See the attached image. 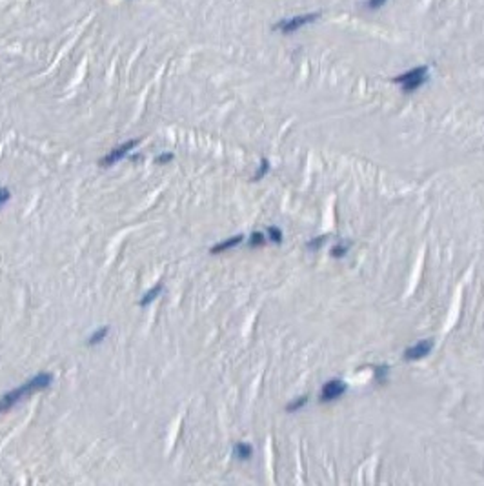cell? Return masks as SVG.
<instances>
[{"label": "cell", "instance_id": "cell-1", "mask_svg": "<svg viewBox=\"0 0 484 486\" xmlns=\"http://www.w3.org/2000/svg\"><path fill=\"white\" fill-rule=\"evenodd\" d=\"M53 384V375L49 372H40L37 373L35 377H31L29 381H26V383H22L20 386H16L15 390H11V392L4 393V395L0 397V413L8 412V410H11L13 406H16L18 403H22L24 399H28V397H31L33 393L40 392V390H46L49 388Z\"/></svg>", "mask_w": 484, "mask_h": 486}, {"label": "cell", "instance_id": "cell-2", "mask_svg": "<svg viewBox=\"0 0 484 486\" xmlns=\"http://www.w3.org/2000/svg\"><path fill=\"white\" fill-rule=\"evenodd\" d=\"M426 80H428V66H417L413 70L406 71V73L393 78L395 84H401V86H403L404 93H413V91H417Z\"/></svg>", "mask_w": 484, "mask_h": 486}, {"label": "cell", "instance_id": "cell-3", "mask_svg": "<svg viewBox=\"0 0 484 486\" xmlns=\"http://www.w3.org/2000/svg\"><path fill=\"white\" fill-rule=\"evenodd\" d=\"M319 18H321V13L319 11L317 13H304V15H295V16H289V18H282L281 22H277L275 29H279V31L289 35V33L299 31L301 28H304V26L319 20Z\"/></svg>", "mask_w": 484, "mask_h": 486}, {"label": "cell", "instance_id": "cell-4", "mask_svg": "<svg viewBox=\"0 0 484 486\" xmlns=\"http://www.w3.org/2000/svg\"><path fill=\"white\" fill-rule=\"evenodd\" d=\"M138 142H140L138 139H133V140H128V142L120 144V146L113 147V150H111V152L108 153V155L104 157V159H102L98 164H100L102 167H111V166H115V164L120 162V160H122L124 157L130 155V152H133V147H137Z\"/></svg>", "mask_w": 484, "mask_h": 486}, {"label": "cell", "instance_id": "cell-5", "mask_svg": "<svg viewBox=\"0 0 484 486\" xmlns=\"http://www.w3.org/2000/svg\"><path fill=\"white\" fill-rule=\"evenodd\" d=\"M344 392H346V384L342 383V381H339V379H331V381H328V383H326L324 386H322V390H321V400H326V403H330V400L339 399V397H341Z\"/></svg>", "mask_w": 484, "mask_h": 486}, {"label": "cell", "instance_id": "cell-6", "mask_svg": "<svg viewBox=\"0 0 484 486\" xmlns=\"http://www.w3.org/2000/svg\"><path fill=\"white\" fill-rule=\"evenodd\" d=\"M431 350H433V341H431V339L420 341V343L413 344V346L408 348V350L404 351V359H406V361L423 359V357H426Z\"/></svg>", "mask_w": 484, "mask_h": 486}, {"label": "cell", "instance_id": "cell-7", "mask_svg": "<svg viewBox=\"0 0 484 486\" xmlns=\"http://www.w3.org/2000/svg\"><path fill=\"white\" fill-rule=\"evenodd\" d=\"M242 235H235V237H229V239H226V241H222V242H219V244H215V246H212V251L213 255H217V253H222V251H228V249H232V248H235V246H239L240 242H242Z\"/></svg>", "mask_w": 484, "mask_h": 486}, {"label": "cell", "instance_id": "cell-8", "mask_svg": "<svg viewBox=\"0 0 484 486\" xmlns=\"http://www.w3.org/2000/svg\"><path fill=\"white\" fill-rule=\"evenodd\" d=\"M162 291H164V282H159V284H155V286L151 288V290H148L146 293L142 295V299L138 301V304H140V306H150V304L153 303L155 299L159 297V295L162 293Z\"/></svg>", "mask_w": 484, "mask_h": 486}, {"label": "cell", "instance_id": "cell-9", "mask_svg": "<svg viewBox=\"0 0 484 486\" xmlns=\"http://www.w3.org/2000/svg\"><path fill=\"white\" fill-rule=\"evenodd\" d=\"M108 333H110V326L98 328V330H95L93 333L90 335V339H88V344H90V346H97V344H100L102 341L106 339Z\"/></svg>", "mask_w": 484, "mask_h": 486}, {"label": "cell", "instance_id": "cell-10", "mask_svg": "<svg viewBox=\"0 0 484 486\" xmlns=\"http://www.w3.org/2000/svg\"><path fill=\"white\" fill-rule=\"evenodd\" d=\"M235 455H237V459H240V461H248V459L253 455L251 445H248V442H237Z\"/></svg>", "mask_w": 484, "mask_h": 486}, {"label": "cell", "instance_id": "cell-11", "mask_svg": "<svg viewBox=\"0 0 484 486\" xmlns=\"http://www.w3.org/2000/svg\"><path fill=\"white\" fill-rule=\"evenodd\" d=\"M249 246L251 248H259V246H264L266 244V235L261 231H253L251 237H249Z\"/></svg>", "mask_w": 484, "mask_h": 486}, {"label": "cell", "instance_id": "cell-12", "mask_svg": "<svg viewBox=\"0 0 484 486\" xmlns=\"http://www.w3.org/2000/svg\"><path fill=\"white\" fill-rule=\"evenodd\" d=\"M266 233H268V239L271 242H277V244H279V242L282 241V231L279 228H275V226H269Z\"/></svg>", "mask_w": 484, "mask_h": 486}, {"label": "cell", "instance_id": "cell-13", "mask_svg": "<svg viewBox=\"0 0 484 486\" xmlns=\"http://www.w3.org/2000/svg\"><path fill=\"white\" fill-rule=\"evenodd\" d=\"M388 0H366L364 4H362V8L364 9H370V11H377V9H381L384 4H386Z\"/></svg>", "mask_w": 484, "mask_h": 486}, {"label": "cell", "instance_id": "cell-14", "mask_svg": "<svg viewBox=\"0 0 484 486\" xmlns=\"http://www.w3.org/2000/svg\"><path fill=\"white\" fill-rule=\"evenodd\" d=\"M268 172H269V162H268V160H266V159H262L261 167L257 170V173H255V175H253V179H251V180H261L262 177H264Z\"/></svg>", "mask_w": 484, "mask_h": 486}, {"label": "cell", "instance_id": "cell-15", "mask_svg": "<svg viewBox=\"0 0 484 486\" xmlns=\"http://www.w3.org/2000/svg\"><path fill=\"white\" fill-rule=\"evenodd\" d=\"M306 400H308V397H299L297 400L289 403V405L286 406V410H288V412H297V410H301L302 406L306 405Z\"/></svg>", "mask_w": 484, "mask_h": 486}, {"label": "cell", "instance_id": "cell-16", "mask_svg": "<svg viewBox=\"0 0 484 486\" xmlns=\"http://www.w3.org/2000/svg\"><path fill=\"white\" fill-rule=\"evenodd\" d=\"M348 248H350V244H337L331 248V255L333 257H344L346 251H348Z\"/></svg>", "mask_w": 484, "mask_h": 486}, {"label": "cell", "instance_id": "cell-17", "mask_svg": "<svg viewBox=\"0 0 484 486\" xmlns=\"http://www.w3.org/2000/svg\"><path fill=\"white\" fill-rule=\"evenodd\" d=\"M324 242H326V237H315L313 241L308 242V248L309 249H319L322 244H324Z\"/></svg>", "mask_w": 484, "mask_h": 486}, {"label": "cell", "instance_id": "cell-18", "mask_svg": "<svg viewBox=\"0 0 484 486\" xmlns=\"http://www.w3.org/2000/svg\"><path fill=\"white\" fill-rule=\"evenodd\" d=\"M11 199V192L8 188H0V206H4Z\"/></svg>", "mask_w": 484, "mask_h": 486}, {"label": "cell", "instance_id": "cell-19", "mask_svg": "<svg viewBox=\"0 0 484 486\" xmlns=\"http://www.w3.org/2000/svg\"><path fill=\"white\" fill-rule=\"evenodd\" d=\"M155 160H157L159 164H166V162H170V160H173V153H162V155H159Z\"/></svg>", "mask_w": 484, "mask_h": 486}]
</instances>
